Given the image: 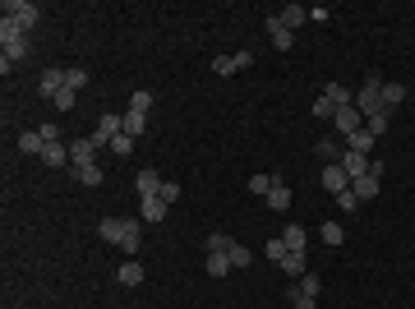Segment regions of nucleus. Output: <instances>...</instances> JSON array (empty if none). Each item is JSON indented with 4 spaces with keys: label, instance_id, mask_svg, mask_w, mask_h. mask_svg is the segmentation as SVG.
<instances>
[{
    "label": "nucleus",
    "instance_id": "obj_10",
    "mask_svg": "<svg viewBox=\"0 0 415 309\" xmlns=\"http://www.w3.org/2000/svg\"><path fill=\"white\" fill-rule=\"evenodd\" d=\"M65 88V70H56V65H46V74H42V88L37 93L46 97V102H56V93Z\"/></svg>",
    "mask_w": 415,
    "mask_h": 309
},
{
    "label": "nucleus",
    "instance_id": "obj_29",
    "mask_svg": "<svg viewBox=\"0 0 415 309\" xmlns=\"http://www.w3.org/2000/svg\"><path fill=\"white\" fill-rule=\"evenodd\" d=\"M387 125H392V116H387V111H379V116H369V120H365V129L374 134V139H383V134H387Z\"/></svg>",
    "mask_w": 415,
    "mask_h": 309
},
{
    "label": "nucleus",
    "instance_id": "obj_31",
    "mask_svg": "<svg viewBox=\"0 0 415 309\" xmlns=\"http://www.w3.org/2000/svg\"><path fill=\"white\" fill-rule=\"evenodd\" d=\"M277 268H281V273H291V277H305V254H286Z\"/></svg>",
    "mask_w": 415,
    "mask_h": 309
},
{
    "label": "nucleus",
    "instance_id": "obj_36",
    "mask_svg": "<svg viewBox=\"0 0 415 309\" xmlns=\"http://www.w3.org/2000/svg\"><path fill=\"white\" fill-rule=\"evenodd\" d=\"M286 254H291V249H286V240H281V235H273V240H268V259H273V263H281Z\"/></svg>",
    "mask_w": 415,
    "mask_h": 309
},
{
    "label": "nucleus",
    "instance_id": "obj_45",
    "mask_svg": "<svg viewBox=\"0 0 415 309\" xmlns=\"http://www.w3.org/2000/svg\"><path fill=\"white\" fill-rule=\"evenodd\" d=\"M291 305H295V309H319L314 300H309V295H291Z\"/></svg>",
    "mask_w": 415,
    "mask_h": 309
},
{
    "label": "nucleus",
    "instance_id": "obj_7",
    "mask_svg": "<svg viewBox=\"0 0 415 309\" xmlns=\"http://www.w3.org/2000/svg\"><path fill=\"white\" fill-rule=\"evenodd\" d=\"M162 185H167V180H157V171H153V167H143V171L134 175L138 199H157V194H162Z\"/></svg>",
    "mask_w": 415,
    "mask_h": 309
},
{
    "label": "nucleus",
    "instance_id": "obj_21",
    "mask_svg": "<svg viewBox=\"0 0 415 309\" xmlns=\"http://www.w3.org/2000/svg\"><path fill=\"white\" fill-rule=\"evenodd\" d=\"M42 162L46 167H70V143H46Z\"/></svg>",
    "mask_w": 415,
    "mask_h": 309
},
{
    "label": "nucleus",
    "instance_id": "obj_42",
    "mask_svg": "<svg viewBox=\"0 0 415 309\" xmlns=\"http://www.w3.org/2000/svg\"><path fill=\"white\" fill-rule=\"evenodd\" d=\"M74 97H78V93H70V88H61V93H56V102H51V107H56V111H70V107H74Z\"/></svg>",
    "mask_w": 415,
    "mask_h": 309
},
{
    "label": "nucleus",
    "instance_id": "obj_16",
    "mask_svg": "<svg viewBox=\"0 0 415 309\" xmlns=\"http://www.w3.org/2000/svg\"><path fill=\"white\" fill-rule=\"evenodd\" d=\"M277 19H281V28H300V23H305V19H309V10H305V5H286V10H277Z\"/></svg>",
    "mask_w": 415,
    "mask_h": 309
},
{
    "label": "nucleus",
    "instance_id": "obj_35",
    "mask_svg": "<svg viewBox=\"0 0 415 309\" xmlns=\"http://www.w3.org/2000/svg\"><path fill=\"white\" fill-rule=\"evenodd\" d=\"M332 116H337V107H332V102L319 93V102H314V120H332Z\"/></svg>",
    "mask_w": 415,
    "mask_h": 309
},
{
    "label": "nucleus",
    "instance_id": "obj_5",
    "mask_svg": "<svg viewBox=\"0 0 415 309\" xmlns=\"http://www.w3.org/2000/svg\"><path fill=\"white\" fill-rule=\"evenodd\" d=\"M323 189H328V194H332V199H337L341 189H351V175H346V167H341V162H328V167H323Z\"/></svg>",
    "mask_w": 415,
    "mask_h": 309
},
{
    "label": "nucleus",
    "instance_id": "obj_22",
    "mask_svg": "<svg viewBox=\"0 0 415 309\" xmlns=\"http://www.w3.org/2000/svg\"><path fill=\"white\" fill-rule=\"evenodd\" d=\"M268 208H273V213H286V208H291V189L281 185V180L268 189Z\"/></svg>",
    "mask_w": 415,
    "mask_h": 309
},
{
    "label": "nucleus",
    "instance_id": "obj_14",
    "mask_svg": "<svg viewBox=\"0 0 415 309\" xmlns=\"http://www.w3.org/2000/svg\"><path fill=\"white\" fill-rule=\"evenodd\" d=\"M369 162H374V157H365V153H341V167H346V175H351V180L369 175Z\"/></svg>",
    "mask_w": 415,
    "mask_h": 309
},
{
    "label": "nucleus",
    "instance_id": "obj_4",
    "mask_svg": "<svg viewBox=\"0 0 415 309\" xmlns=\"http://www.w3.org/2000/svg\"><path fill=\"white\" fill-rule=\"evenodd\" d=\"M0 14H5V19H19V23L32 32V28H37V19H42V10H37L32 0H5V5H0Z\"/></svg>",
    "mask_w": 415,
    "mask_h": 309
},
{
    "label": "nucleus",
    "instance_id": "obj_43",
    "mask_svg": "<svg viewBox=\"0 0 415 309\" xmlns=\"http://www.w3.org/2000/svg\"><path fill=\"white\" fill-rule=\"evenodd\" d=\"M309 19H314V23H328V19H332V10H328V5H314V10H309Z\"/></svg>",
    "mask_w": 415,
    "mask_h": 309
},
{
    "label": "nucleus",
    "instance_id": "obj_24",
    "mask_svg": "<svg viewBox=\"0 0 415 309\" xmlns=\"http://www.w3.org/2000/svg\"><path fill=\"white\" fill-rule=\"evenodd\" d=\"M374 143H379V139H374L369 129H355L351 139H346V153H365L369 157V148H374Z\"/></svg>",
    "mask_w": 415,
    "mask_h": 309
},
{
    "label": "nucleus",
    "instance_id": "obj_25",
    "mask_svg": "<svg viewBox=\"0 0 415 309\" xmlns=\"http://www.w3.org/2000/svg\"><path fill=\"white\" fill-rule=\"evenodd\" d=\"M65 88H70V93L88 88V70H83V65H70V70H65Z\"/></svg>",
    "mask_w": 415,
    "mask_h": 309
},
{
    "label": "nucleus",
    "instance_id": "obj_6",
    "mask_svg": "<svg viewBox=\"0 0 415 309\" xmlns=\"http://www.w3.org/2000/svg\"><path fill=\"white\" fill-rule=\"evenodd\" d=\"M332 129H337L341 139H351L355 129H365V116H360V111H355V107H341L337 116H332Z\"/></svg>",
    "mask_w": 415,
    "mask_h": 309
},
{
    "label": "nucleus",
    "instance_id": "obj_44",
    "mask_svg": "<svg viewBox=\"0 0 415 309\" xmlns=\"http://www.w3.org/2000/svg\"><path fill=\"white\" fill-rule=\"evenodd\" d=\"M162 199L175 203V199H180V185H175V180H167V185H162Z\"/></svg>",
    "mask_w": 415,
    "mask_h": 309
},
{
    "label": "nucleus",
    "instance_id": "obj_3",
    "mask_svg": "<svg viewBox=\"0 0 415 309\" xmlns=\"http://www.w3.org/2000/svg\"><path fill=\"white\" fill-rule=\"evenodd\" d=\"M116 134H125V116H116V111H107V116H97V125H92L88 139L97 143V148H111V139Z\"/></svg>",
    "mask_w": 415,
    "mask_h": 309
},
{
    "label": "nucleus",
    "instance_id": "obj_20",
    "mask_svg": "<svg viewBox=\"0 0 415 309\" xmlns=\"http://www.w3.org/2000/svg\"><path fill=\"white\" fill-rule=\"evenodd\" d=\"M92 157H97V143L92 139H74L70 143V167H74V162H92Z\"/></svg>",
    "mask_w": 415,
    "mask_h": 309
},
{
    "label": "nucleus",
    "instance_id": "obj_27",
    "mask_svg": "<svg viewBox=\"0 0 415 309\" xmlns=\"http://www.w3.org/2000/svg\"><path fill=\"white\" fill-rule=\"evenodd\" d=\"M203 273H208V277H226V273H231V259H226V254H208Z\"/></svg>",
    "mask_w": 415,
    "mask_h": 309
},
{
    "label": "nucleus",
    "instance_id": "obj_9",
    "mask_svg": "<svg viewBox=\"0 0 415 309\" xmlns=\"http://www.w3.org/2000/svg\"><path fill=\"white\" fill-rule=\"evenodd\" d=\"M70 175H74L78 185H88V189L102 185V167H97V162H74V167H70Z\"/></svg>",
    "mask_w": 415,
    "mask_h": 309
},
{
    "label": "nucleus",
    "instance_id": "obj_37",
    "mask_svg": "<svg viewBox=\"0 0 415 309\" xmlns=\"http://www.w3.org/2000/svg\"><path fill=\"white\" fill-rule=\"evenodd\" d=\"M129 111H153V93H148V88H138V93L129 97Z\"/></svg>",
    "mask_w": 415,
    "mask_h": 309
},
{
    "label": "nucleus",
    "instance_id": "obj_17",
    "mask_svg": "<svg viewBox=\"0 0 415 309\" xmlns=\"http://www.w3.org/2000/svg\"><path fill=\"white\" fill-rule=\"evenodd\" d=\"M125 134H129V139L148 134V111H125Z\"/></svg>",
    "mask_w": 415,
    "mask_h": 309
},
{
    "label": "nucleus",
    "instance_id": "obj_19",
    "mask_svg": "<svg viewBox=\"0 0 415 309\" xmlns=\"http://www.w3.org/2000/svg\"><path fill=\"white\" fill-rule=\"evenodd\" d=\"M319 291H323V281H319V273H305V277L291 286V295H309V300H319Z\"/></svg>",
    "mask_w": 415,
    "mask_h": 309
},
{
    "label": "nucleus",
    "instance_id": "obj_33",
    "mask_svg": "<svg viewBox=\"0 0 415 309\" xmlns=\"http://www.w3.org/2000/svg\"><path fill=\"white\" fill-rule=\"evenodd\" d=\"M314 153H319L323 162H337V157H341V148H337V139H319V143H314Z\"/></svg>",
    "mask_w": 415,
    "mask_h": 309
},
{
    "label": "nucleus",
    "instance_id": "obj_2",
    "mask_svg": "<svg viewBox=\"0 0 415 309\" xmlns=\"http://www.w3.org/2000/svg\"><path fill=\"white\" fill-rule=\"evenodd\" d=\"M355 111H360V116H379V111H383V78L379 74H369L365 83H360V88H355Z\"/></svg>",
    "mask_w": 415,
    "mask_h": 309
},
{
    "label": "nucleus",
    "instance_id": "obj_12",
    "mask_svg": "<svg viewBox=\"0 0 415 309\" xmlns=\"http://www.w3.org/2000/svg\"><path fill=\"white\" fill-rule=\"evenodd\" d=\"M19 153H23V157H42V153H46L42 129H28V134H19Z\"/></svg>",
    "mask_w": 415,
    "mask_h": 309
},
{
    "label": "nucleus",
    "instance_id": "obj_13",
    "mask_svg": "<svg viewBox=\"0 0 415 309\" xmlns=\"http://www.w3.org/2000/svg\"><path fill=\"white\" fill-rule=\"evenodd\" d=\"M143 277H148V273H143V263H138V259L120 263V273H116V281H120V286H143Z\"/></svg>",
    "mask_w": 415,
    "mask_h": 309
},
{
    "label": "nucleus",
    "instance_id": "obj_32",
    "mask_svg": "<svg viewBox=\"0 0 415 309\" xmlns=\"http://www.w3.org/2000/svg\"><path fill=\"white\" fill-rule=\"evenodd\" d=\"M319 235H323V245H341V240H346V231H341L337 222H323Z\"/></svg>",
    "mask_w": 415,
    "mask_h": 309
},
{
    "label": "nucleus",
    "instance_id": "obj_30",
    "mask_svg": "<svg viewBox=\"0 0 415 309\" xmlns=\"http://www.w3.org/2000/svg\"><path fill=\"white\" fill-rule=\"evenodd\" d=\"M281 240H286V249H291V254H305V231H300V226H286V231H281Z\"/></svg>",
    "mask_w": 415,
    "mask_h": 309
},
{
    "label": "nucleus",
    "instance_id": "obj_28",
    "mask_svg": "<svg viewBox=\"0 0 415 309\" xmlns=\"http://www.w3.org/2000/svg\"><path fill=\"white\" fill-rule=\"evenodd\" d=\"M226 259H231V268H249L254 263V254H249L240 240H231V249H226Z\"/></svg>",
    "mask_w": 415,
    "mask_h": 309
},
{
    "label": "nucleus",
    "instance_id": "obj_34",
    "mask_svg": "<svg viewBox=\"0 0 415 309\" xmlns=\"http://www.w3.org/2000/svg\"><path fill=\"white\" fill-rule=\"evenodd\" d=\"M277 180H281V175H249V189H254V194H268Z\"/></svg>",
    "mask_w": 415,
    "mask_h": 309
},
{
    "label": "nucleus",
    "instance_id": "obj_11",
    "mask_svg": "<svg viewBox=\"0 0 415 309\" xmlns=\"http://www.w3.org/2000/svg\"><path fill=\"white\" fill-rule=\"evenodd\" d=\"M323 97L332 102V107H355V88H341V83H323Z\"/></svg>",
    "mask_w": 415,
    "mask_h": 309
},
{
    "label": "nucleus",
    "instance_id": "obj_26",
    "mask_svg": "<svg viewBox=\"0 0 415 309\" xmlns=\"http://www.w3.org/2000/svg\"><path fill=\"white\" fill-rule=\"evenodd\" d=\"M351 189H355V199H374L379 194V175H360V180H351Z\"/></svg>",
    "mask_w": 415,
    "mask_h": 309
},
{
    "label": "nucleus",
    "instance_id": "obj_15",
    "mask_svg": "<svg viewBox=\"0 0 415 309\" xmlns=\"http://www.w3.org/2000/svg\"><path fill=\"white\" fill-rule=\"evenodd\" d=\"M23 37H28V28H23L19 19H5V14H0V42H5V47H10V42H23Z\"/></svg>",
    "mask_w": 415,
    "mask_h": 309
},
{
    "label": "nucleus",
    "instance_id": "obj_40",
    "mask_svg": "<svg viewBox=\"0 0 415 309\" xmlns=\"http://www.w3.org/2000/svg\"><path fill=\"white\" fill-rule=\"evenodd\" d=\"M240 65H235V56H217L213 61V74H235Z\"/></svg>",
    "mask_w": 415,
    "mask_h": 309
},
{
    "label": "nucleus",
    "instance_id": "obj_38",
    "mask_svg": "<svg viewBox=\"0 0 415 309\" xmlns=\"http://www.w3.org/2000/svg\"><path fill=\"white\" fill-rule=\"evenodd\" d=\"M111 153H116V157H129V153H134V139H129V134H116V139H111Z\"/></svg>",
    "mask_w": 415,
    "mask_h": 309
},
{
    "label": "nucleus",
    "instance_id": "obj_23",
    "mask_svg": "<svg viewBox=\"0 0 415 309\" xmlns=\"http://www.w3.org/2000/svg\"><path fill=\"white\" fill-rule=\"evenodd\" d=\"M171 213V203L157 194V199H143V222H162V217Z\"/></svg>",
    "mask_w": 415,
    "mask_h": 309
},
{
    "label": "nucleus",
    "instance_id": "obj_18",
    "mask_svg": "<svg viewBox=\"0 0 415 309\" xmlns=\"http://www.w3.org/2000/svg\"><path fill=\"white\" fill-rule=\"evenodd\" d=\"M406 102V83H383V111L392 116V111Z\"/></svg>",
    "mask_w": 415,
    "mask_h": 309
},
{
    "label": "nucleus",
    "instance_id": "obj_1",
    "mask_svg": "<svg viewBox=\"0 0 415 309\" xmlns=\"http://www.w3.org/2000/svg\"><path fill=\"white\" fill-rule=\"evenodd\" d=\"M97 235H102L107 245L129 249V254L143 245V226H138L134 217H102V222H97Z\"/></svg>",
    "mask_w": 415,
    "mask_h": 309
},
{
    "label": "nucleus",
    "instance_id": "obj_8",
    "mask_svg": "<svg viewBox=\"0 0 415 309\" xmlns=\"http://www.w3.org/2000/svg\"><path fill=\"white\" fill-rule=\"evenodd\" d=\"M263 28H268V37H273V47H277V51H291L295 32H291V28H281V19H277V14L263 19Z\"/></svg>",
    "mask_w": 415,
    "mask_h": 309
},
{
    "label": "nucleus",
    "instance_id": "obj_39",
    "mask_svg": "<svg viewBox=\"0 0 415 309\" xmlns=\"http://www.w3.org/2000/svg\"><path fill=\"white\" fill-rule=\"evenodd\" d=\"M226 249H231V235H222V231L208 235V254H226Z\"/></svg>",
    "mask_w": 415,
    "mask_h": 309
},
{
    "label": "nucleus",
    "instance_id": "obj_41",
    "mask_svg": "<svg viewBox=\"0 0 415 309\" xmlns=\"http://www.w3.org/2000/svg\"><path fill=\"white\" fill-rule=\"evenodd\" d=\"M337 203H341V213H355V208H360V199H355V189H341V194H337Z\"/></svg>",
    "mask_w": 415,
    "mask_h": 309
}]
</instances>
